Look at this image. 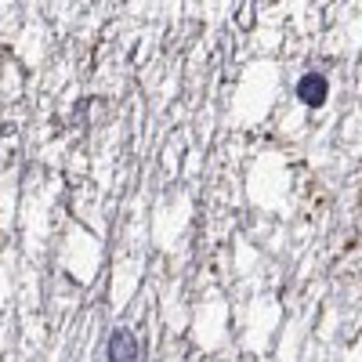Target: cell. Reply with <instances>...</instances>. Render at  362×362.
Listing matches in <instances>:
<instances>
[{
    "mask_svg": "<svg viewBox=\"0 0 362 362\" xmlns=\"http://www.w3.org/2000/svg\"><path fill=\"white\" fill-rule=\"evenodd\" d=\"M326 98H329V80H326V73H305V76L297 80V102H300V105L319 109V105H326Z\"/></svg>",
    "mask_w": 362,
    "mask_h": 362,
    "instance_id": "cell-1",
    "label": "cell"
},
{
    "mask_svg": "<svg viewBox=\"0 0 362 362\" xmlns=\"http://www.w3.org/2000/svg\"><path fill=\"white\" fill-rule=\"evenodd\" d=\"M105 355H109V362H141V348H138L134 334H131V329H124V326L109 334Z\"/></svg>",
    "mask_w": 362,
    "mask_h": 362,
    "instance_id": "cell-2",
    "label": "cell"
}]
</instances>
